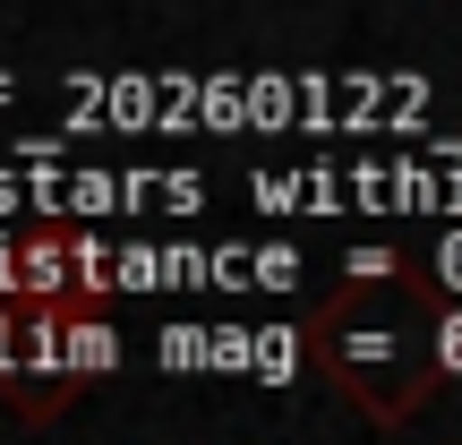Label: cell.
Wrapping results in <instances>:
<instances>
[{
	"instance_id": "1",
	"label": "cell",
	"mask_w": 462,
	"mask_h": 445,
	"mask_svg": "<svg viewBox=\"0 0 462 445\" xmlns=\"http://www.w3.org/2000/svg\"><path fill=\"white\" fill-rule=\"evenodd\" d=\"M446 326H454V309L437 300V283L420 265L351 257V274L309 309L300 343H309V368L343 403H360L377 429H402L454 377L446 368Z\"/></svg>"
},
{
	"instance_id": "2",
	"label": "cell",
	"mask_w": 462,
	"mask_h": 445,
	"mask_svg": "<svg viewBox=\"0 0 462 445\" xmlns=\"http://www.w3.org/2000/svg\"><path fill=\"white\" fill-rule=\"evenodd\" d=\"M9 292L17 300H95V265H86L78 231H26L9 265Z\"/></svg>"
},
{
	"instance_id": "3",
	"label": "cell",
	"mask_w": 462,
	"mask_h": 445,
	"mask_svg": "<svg viewBox=\"0 0 462 445\" xmlns=\"http://www.w3.org/2000/svg\"><path fill=\"white\" fill-rule=\"evenodd\" d=\"M446 368H462V309H454V326H446Z\"/></svg>"
}]
</instances>
